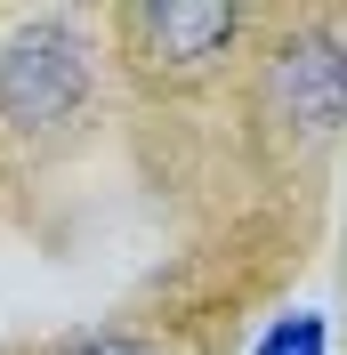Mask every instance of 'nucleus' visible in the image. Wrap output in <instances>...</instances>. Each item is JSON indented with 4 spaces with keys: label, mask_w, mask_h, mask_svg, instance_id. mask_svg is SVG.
<instances>
[{
    "label": "nucleus",
    "mask_w": 347,
    "mask_h": 355,
    "mask_svg": "<svg viewBox=\"0 0 347 355\" xmlns=\"http://www.w3.org/2000/svg\"><path fill=\"white\" fill-rule=\"evenodd\" d=\"M89 49L65 24H33L0 49V121L8 130H57L89 105Z\"/></svg>",
    "instance_id": "nucleus-1"
},
{
    "label": "nucleus",
    "mask_w": 347,
    "mask_h": 355,
    "mask_svg": "<svg viewBox=\"0 0 347 355\" xmlns=\"http://www.w3.org/2000/svg\"><path fill=\"white\" fill-rule=\"evenodd\" d=\"M73 355H153L146 339H89V347H73Z\"/></svg>",
    "instance_id": "nucleus-5"
},
{
    "label": "nucleus",
    "mask_w": 347,
    "mask_h": 355,
    "mask_svg": "<svg viewBox=\"0 0 347 355\" xmlns=\"http://www.w3.org/2000/svg\"><path fill=\"white\" fill-rule=\"evenodd\" d=\"M266 113H275L291 137L323 146L347 121V49L331 33H307V41H282L275 65H266Z\"/></svg>",
    "instance_id": "nucleus-2"
},
{
    "label": "nucleus",
    "mask_w": 347,
    "mask_h": 355,
    "mask_svg": "<svg viewBox=\"0 0 347 355\" xmlns=\"http://www.w3.org/2000/svg\"><path fill=\"white\" fill-rule=\"evenodd\" d=\"M130 33H137V57L153 73H202L210 57H226V41L242 33V17L226 0H146L130 8Z\"/></svg>",
    "instance_id": "nucleus-3"
},
{
    "label": "nucleus",
    "mask_w": 347,
    "mask_h": 355,
    "mask_svg": "<svg viewBox=\"0 0 347 355\" xmlns=\"http://www.w3.org/2000/svg\"><path fill=\"white\" fill-rule=\"evenodd\" d=\"M251 355H331V323L299 307V315H282V323H266Z\"/></svg>",
    "instance_id": "nucleus-4"
}]
</instances>
